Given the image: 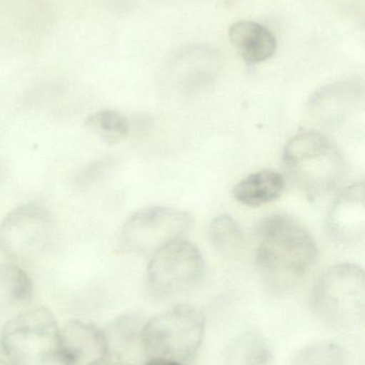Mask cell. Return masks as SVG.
Wrapping results in <instances>:
<instances>
[{"label": "cell", "mask_w": 365, "mask_h": 365, "mask_svg": "<svg viewBox=\"0 0 365 365\" xmlns=\"http://www.w3.org/2000/svg\"><path fill=\"white\" fill-rule=\"evenodd\" d=\"M106 365H132L130 364H126V362H115V364H106Z\"/></svg>", "instance_id": "19"}, {"label": "cell", "mask_w": 365, "mask_h": 365, "mask_svg": "<svg viewBox=\"0 0 365 365\" xmlns=\"http://www.w3.org/2000/svg\"><path fill=\"white\" fill-rule=\"evenodd\" d=\"M283 163L294 182L313 197L336 189L346 170L338 145L317 130L296 134L285 145Z\"/></svg>", "instance_id": "2"}, {"label": "cell", "mask_w": 365, "mask_h": 365, "mask_svg": "<svg viewBox=\"0 0 365 365\" xmlns=\"http://www.w3.org/2000/svg\"><path fill=\"white\" fill-rule=\"evenodd\" d=\"M192 227V216L184 210L164 206L143 208L122 225L120 247L134 255H152L166 245L182 240Z\"/></svg>", "instance_id": "7"}, {"label": "cell", "mask_w": 365, "mask_h": 365, "mask_svg": "<svg viewBox=\"0 0 365 365\" xmlns=\"http://www.w3.org/2000/svg\"><path fill=\"white\" fill-rule=\"evenodd\" d=\"M341 351L330 343H317L304 349L296 358L295 365H340Z\"/></svg>", "instance_id": "17"}, {"label": "cell", "mask_w": 365, "mask_h": 365, "mask_svg": "<svg viewBox=\"0 0 365 365\" xmlns=\"http://www.w3.org/2000/svg\"><path fill=\"white\" fill-rule=\"evenodd\" d=\"M229 358L231 365H268L270 351L261 338L250 334L234 343Z\"/></svg>", "instance_id": "16"}, {"label": "cell", "mask_w": 365, "mask_h": 365, "mask_svg": "<svg viewBox=\"0 0 365 365\" xmlns=\"http://www.w3.org/2000/svg\"><path fill=\"white\" fill-rule=\"evenodd\" d=\"M285 189V179L274 170L251 173L234 188L235 199L244 205L257 207L276 201Z\"/></svg>", "instance_id": "12"}, {"label": "cell", "mask_w": 365, "mask_h": 365, "mask_svg": "<svg viewBox=\"0 0 365 365\" xmlns=\"http://www.w3.org/2000/svg\"><path fill=\"white\" fill-rule=\"evenodd\" d=\"M34 284L25 270L15 264H0V308L28 302Z\"/></svg>", "instance_id": "13"}, {"label": "cell", "mask_w": 365, "mask_h": 365, "mask_svg": "<svg viewBox=\"0 0 365 365\" xmlns=\"http://www.w3.org/2000/svg\"><path fill=\"white\" fill-rule=\"evenodd\" d=\"M85 125L109 143L124 140L130 130V123L126 115L109 109L92 113L86 119Z\"/></svg>", "instance_id": "14"}, {"label": "cell", "mask_w": 365, "mask_h": 365, "mask_svg": "<svg viewBox=\"0 0 365 365\" xmlns=\"http://www.w3.org/2000/svg\"><path fill=\"white\" fill-rule=\"evenodd\" d=\"M144 365H184L176 360L164 359V358H152L151 360Z\"/></svg>", "instance_id": "18"}, {"label": "cell", "mask_w": 365, "mask_h": 365, "mask_svg": "<svg viewBox=\"0 0 365 365\" xmlns=\"http://www.w3.org/2000/svg\"><path fill=\"white\" fill-rule=\"evenodd\" d=\"M365 197L364 182L342 191L328 216L327 229L334 240L355 242L364 236Z\"/></svg>", "instance_id": "10"}, {"label": "cell", "mask_w": 365, "mask_h": 365, "mask_svg": "<svg viewBox=\"0 0 365 365\" xmlns=\"http://www.w3.org/2000/svg\"><path fill=\"white\" fill-rule=\"evenodd\" d=\"M205 268L199 248L182 238L152 255L147 268L148 287L161 297L178 295L196 287Z\"/></svg>", "instance_id": "8"}, {"label": "cell", "mask_w": 365, "mask_h": 365, "mask_svg": "<svg viewBox=\"0 0 365 365\" xmlns=\"http://www.w3.org/2000/svg\"><path fill=\"white\" fill-rule=\"evenodd\" d=\"M59 332L55 315L39 307L9 319L0 343L11 364L43 365L57 360Z\"/></svg>", "instance_id": "5"}, {"label": "cell", "mask_w": 365, "mask_h": 365, "mask_svg": "<svg viewBox=\"0 0 365 365\" xmlns=\"http://www.w3.org/2000/svg\"><path fill=\"white\" fill-rule=\"evenodd\" d=\"M311 304L315 314L334 329L351 330L362 325L365 310L364 269L349 263L330 267L315 283Z\"/></svg>", "instance_id": "3"}, {"label": "cell", "mask_w": 365, "mask_h": 365, "mask_svg": "<svg viewBox=\"0 0 365 365\" xmlns=\"http://www.w3.org/2000/svg\"><path fill=\"white\" fill-rule=\"evenodd\" d=\"M209 240L216 250L225 255L239 251L244 245L241 227L229 215H220L212 220L209 227Z\"/></svg>", "instance_id": "15"}, {"label": "cell", "mask_w": 365, "mask_h": 365, "mask_svg": "<svg viewBox=\"0 0 365 365\" xmlns=\"http://www.w3.org/2000/svg\"><path fill=\"white\" fill-rule=\"evenodd\" d=\"M229 36L231 45L248 64H259L270 59L278 47L274 34L256 21H236L229 28Z\"/></svg>", "instance_id": "11"}, {"label": "cell", "mask_w": 365, "mask_h": 365, "mask_svg": "<svg viewBox=\"0 0 365 365\" xmlns=\"http://www.w3.org/2000/svg\"><path fill=\"white\" fill-rule=\"evenodd\" d=\"M257 236L256 265L265 284L278 294L295 289L316 264L319 249L314 238L285 215L264 219Z\"/></svg>", "instance_id": "1"}, {"label": "cell", "mask_w": 365, "mask_h": 365, "mask_svg": "<svg viewBox=\"0 0 365 365\" xmlns=\"http://www.w3.org/2000/svg\"><path fill=\"white\" fill-rule=\"evenodd\" d=\"M57 222L47 208L19 206L0 223V255L13 262H30L46 255L57 235Z\"/></svg>", "instance_id": "6"}, {"label": "cell", "mask_w": 365, "mask_h": 365, "mask_svg": "<svg viewBox=\"0 0 365 365\" xmlns=\"http://www.w3.org/2000/svg\"><path fill=\"white\" fill-rule=\"evenodd\" d=\"M205 332L203 313L179 304L152 317L141 328V342L152 358L186 361L196 355Z\"/></svg>", "instance_id": "4"}, {"label": "cell", "mask_w": 365, "mask_h": 365, "mask_svg": "<svg viewBox=\"0 0 365 365\" xmlns=\"http://www.w3.org/2000/svg\"><path fill=\"white\" fill-rule=\"evenodd\" d=\"M109 354L107 334L91 323L71 319L59 332L57 360L64 365H103Z\"/></svg>", "instance_id": "9"}, {"label": "cell", "mask_w": 365, "mask_h": 365, "mask_svg": "<svg viewBox=\"0 0 365 365\" xmlns=\"http://www.w3.org/2000/svg\"><path fill=\"white\" fill-rule=\"evenodd\" d=\"M0 365H13V364H11L10 362L4 361V360H0Z\"/></svg>", "instance_id": "20"}]
</instances>
